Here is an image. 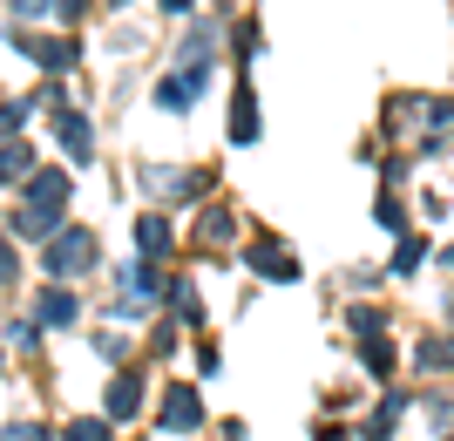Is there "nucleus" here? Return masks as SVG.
<instances>
[{
    "instance_id": "obj_7",
    "label": "nucleus",
    "mask_w": 454,
    "mask_h": 441,
    "mask_svg": "<svg viewBox=\"0 0 454 441\" xmlns=\"http://www.w3.org/2000/svg\"><path fill=\"white\" fill-rule=\"evenodd\" d=\"M204 89V68H184V75H170V82H156V109H184L190 96Z\"/></svg>"
},
{
    "instance_id": "obj_18",
    "label": "nucleus",
    "mask_w": 454,
    "mask_h": 441,
    "mask_svg": "<svg viewBox=\"0 0 454 441\" xmlns=\"http://www.w3.org/2000/svg\"><path fill=\"white\" fill-rule=\"evenodd\" d=\"M68 441H109V421H102V414H82V421L68 428Z\"/></svg>"
},
{
    "instance_id": "obj_6",
    "label": "nucleus",
    "mask_w": 454,
    "mask_h": 441,
    "mask_svg": "<svg viewBox=\"0 0 454 441\" xmlns=\"http://www.w3.org/2000/svg\"><path fill=\"white\" fill-rule=\"evenodd\" d=\"M251 272H258V279H271V286H292V279H299V265H292L271 238H258V245H251Z\"/></svg>"
},
{
    "instance_id": "obj_20",
    "label": "nucleus",
    "mask_w": 454,
    "mask_h": 441,
    "mask_svg": "<svg viewBox=\"0 0 454 441\" xmlns=\"http://www.w3.org/2000/svg\"><path fill=\"white\" fill-rule=\"evenodd\" d=\"M420 366H454V340H427L420 346Z\"/></svg>"
},
{
    "instance_id": "obj_14",
    "label": "nucleus",
    "mask_w": 454,
    "mask_h": 441,
    "mask_svg": "<svg viewBox=\"0 0 454 441\" xmlns=\"http://www.w3.org/2000/svg\"><path fill=\"white\" fill-rule=\"evenodd\" d=\"M14 238H41V245H48V238H55V217L27 204V211H14Z\"/></svg>"
},
{
    "instance_id": "obj_12",
    "label": "nucleus",
    "mask_w": 454,
    "mask_h": 441,
    "mask_svg": "<svg viewBox=\"0 0 454 441\" xmlns=\"http://www.w3.org/2000/svg\"><path fill=\"white\" fill-rule=\"evenodd\" d=\"M27 55H35V68H48V75H61V68L75 61V41H35Z\"/></svg>"
},
{
    "instance_id": "obj_13",
    "label": "nucleus",
    "mask_w": 454,
    "mask_h": 441,
    "mask_svg": "<svg viewBox=\"0 0 454 441\" xmlns=\"http://www.w3.org/2000/svg\"><path fill=\"white\" fill-rule=\"evenodd\" d=\"M360 360H366L373 381H380V374H394V346H387V333H366V340H360Z\"/></svg>"
},
{
    "instance_id": "obj_4",
    "label": "nucleus",
    "mask_w": 454,
    "mask_h": 441,
    "mask_svg": "<svg viewBox=\"0 0 454 441\" xmlns=\"http://www.w3.org/2000/svg\"><path fill=\"white\" fill-rule=\"evenodd\" d=\"M55 130H61V143H68V156H75V163H89V150H95L89 115H82V109H68V102H55Z\"/></svg>"
},
{
    "instance_id": "obj_24",
    "label": "nucleus",
    "mask_w": 454,
    "mask_h": 441,
    "mask_svg": "<svg viewBox=\"0 0 454 441\" xmlns=\"http://www.w3.org/2000/svg\"><path fill=\"white\" fill-rule=\"evenodd\" d=\"M7 441H55L48 428H35V421H20V428H7Z\"/></svg>"
},
{
    "instance_id": "obj_22",
    "label": "nucleus",
    "mask_w": 454,
    "mask_h": 441,
    "mask_svg": "<svg viewBox=\"0 0 454 441\" xmlns=\"http://www.w3.org/2000/svg\"><path fill=\"white\" fill-rule=\"evenodd\" d=\"M20 122H27V102H7V109H0V143H7Z\"/></svg>"
},
{
    "instance_id": "obj_23",
    "label": "nucleus",
    "mask_w": 454,
    "mask_h": 441,
    "mask_svg": "<svg viewBox=\"0 0 454 441\" xmlns=\"http://www.w3.org/2000/svg\"><path fill=\"white\" fill-rule=\"evenodd\" d=\"M373 217H380V224H387V231H400V224H407V217H400V204H394V197H380V211H373Z\"/></svg>"
},
{
    "instance_id": "obj_19",
    "label": "nucleus",
    "mask_w": 454,
    "mask_h": 441,
    "mask_svg": "<svg viewBox=\"0 0 454 441\" xmlns=\"http://www.w3.org/2000/svg\"><path fill=\"white\" fill-rule=\"evenodd\" d=\"M420 258H427V245H420V238H400V251H394V272H414Z\"/></svg>"
},
{
    "instance_id": "obj_16",
    "label": "nucleus",
    "mask_w": 454,
    "mask_h": 441,
    "mask_svg": "<svg viewBox=\"0 0 454 441\" xmlns=\"http://www.w3.org/2000/svg\"><path fill=\"white\" fill-rule=\"evenodd\" d=\"M170 306L184 327H204V312H197V286H170Z\"/></svg>"
},
{
    "instance_id": "obj_10",
    "label": "nucleus",
    "mask_w": 454,
    "mask_h": 441,
    "mask_svg": "<svg viewBox=\"0 0 454 441\" xmlns=\"http://www.w3.org/2000/svg\"><path fill=\"white\" fill-rule=\"evenodd\" d=\"M231 143H258V96L251 89H238V102H231Z\"/></svg>"
},
{
    "instance_id": "obj_17",
    "label": "nucleus",
    "mask_w": 454,
    "mask_h": 441,
    "mask_svg": "<svg viewBox=\"0 0 454 441\" xmlns=\"http://www.w3.org/2000/svg\"><path fill=\"white\" fill-rule=\"evenodd\" d=\"M400 407H407V401H400V394H387V407H380V414H373V428H366V441H387V435H394Z\"/></svg>"
},
{
    "instance_id": "obj_26",
    "label": "nucleus",
    "mask_w": 454,
    "mask_h": 441,
    "mask_svg": "<svg viewBox=\"0 0 454 441\" xmlns=\"http://www.w3.org/2000/svg\"><path fill=\"white\" fill-rule=\"evenodd\" d=\"M14 14H20V20H35V14H48V0H14Z\"/></svg>"
},
{
    "instance_id": "obj_3",
    "label": "nucleus",
    "mask_w": 454,
    "mask_h": 441,
    "mask_svg": "<svg viewBox=\"0 0 454 441\" xmlns=\"http://www.w3.org/2000/svg\"><path fill=\"white\" fill-rule=\"evenodd\" d=\"M27 204L55 217L61 204H68V170H35V177H27Z\"/></svg>"
},
{
    "instance_id": "obj_2",
    "label": "nucleus",
    "mask_w": 454,
    "mask_h": 441,
    "mask_svg": "<svg viewBox=\"0 0 454 441\" xmlns=\"http://www.w3.org/2000/svg\"><path fill=\"white\" fill-rule=\"evenodd\" d=\"M156 428H163V435H197V428H204V401H197V387H190V381H176L170 394H163Z\"/></svg>"
},
{
    "instance_id": "obj_8",
    "label": "nucleus",
    "mask_w": 454,
    "mask_h": 441,
    "mask_svg": "<svg viewBox=\"0 0 454 441\" xmlns=\"http://www.w3.org/2000/svg\"><path fill=\"white\" fill-rule=\"evenodd\" d=\"M136 251H143V258H163V251H170V217H136Z\"/></svg>"
},
{
    "instance_id": "obj_21",
    "label": "nucleus",
    "mask_w": 454,
    "mask_h": 441,
    "mask_svg": "<svg viewBox=\"0 0 454 441\" xmlns=\"http://www.w3.org/2000/svg\"><path fill=\"white\" fill-rule=\"evenodd\" d=\"M231 41H238V61H251V55H258V20H238V35H231Z\"/></svg>"
},
{
    "instance_id": "obj_15",
    "label": "nucleus",
    "mask_w": 454,
    "mask_h": 441,
    "mask_svg": "<svg viewBox=\"0 0 454 441\" xmlns=\"http://www.w3.org/2000/svg\"><path fill=\"white\" fill-rule=\"evenodd\" d=\"M231 231H238L231 211H204V217H197V245H231Z\"/></svg>"
},
{
    "instance_id": "obj_28",
    "label": "nucleus",
    "mask_w": 454,
    "mask_h": 441,
    "mask_svg": "<svg viewBox=\"0 0 454 441\" xmlns=\"http://www.w3.org/2000/svg\"><path fill=\"white\" fill-rule=\"evenodd\" d=\"M441 265H454V245H448V251H441Z\"/></svg>"
},
{
    "instance_id": "obj_27",
    "label": "nucleus",
    "mask_w": 454,
    "mask_h": 441,
    "mask_svg": "<svg viewBox=\"0 0 454 441\" xmlns=\"http://www.w3.org/2000/svg\"><path fill=\"white\" fill-rule=\"evenodd\" d=\"M163 14H190V0H163Z\"/></svg>"
},
{
    "instance_id": "obj_9",
    "label": "nucleus",
    "mask_w": 454,
    "mask_h": 441,
    "mask_svg": "<svg viewBox=\"0 0 454 441\" xmlns=\"http://www.w3.org/2000/svg\"><path fill=\"white\" fill-rule=\"evenodd\" d=\"M136 407H143V381H136V374H115V387H109V421H129Z\"/></svg>"
},
{
    "instance_id": "obj_29",
    "label": "nucleus",
    "mask_w": 454,
    "mask_h": 441,
    "mask_svg": "<svg viewBox=\"0 0 454 441\" xmlns=\"http://www.w3.org/2000/svg\"><path fill=\"white\" fill-rule=\"evenodd\" d=\"M109 7H122V0H109Z\"/></svg>"
},
{
    "instance_id": "obj_1",
    "label": "nucleus",
    "mask_w": 454,
    "mask_h": 441,
    "mask_svg": "<svg viewBox=\"0 0 454 441\" xmlns=\"http://www.w3.org/2000/svg\"><path fill=\"white\" fill-rule=\"evenodd\" d=\"M89 265H95V231L89 224H68L41 245V272H48V279H75V272H89Z\"/></svg>"
},
{
    "instance_id": "obj_25",
    "label": "nucleus",
    "mask_w": 454,
    "mask_h": 441,
    "mask_svg": "<svg viewBox=\"0 0 454 441\" xmlns=\"http://www.w3.org/2000/svg\"><path fill=\"white\" fill-rule=\"evenodd\" d=\"M20 272H14V245H7V238H0V286H14Z\"/></svg>"
},
{
    "instance_id": "obj_11",
    "label": "nucleus",
    "mask_w": 454,
    "mask_h": 441,
    "mask_svg": "<svg viewBox=\"0 0 454 441\" xmlns=\"http://www.w3.org/2000/svg\"><path fill=\"white\" fill-rule=\"evenodd\" d=\"M27 163H35V156H27V143H14V136H7V143H0V184H27Z\"/></svg>"
},
{
    "instance_id": "obj_5",
    "label": "nucleus",
    "mask_w": 454,
    "mask_h": 441,
    "mask_svg": "<svg viewBox=\"0 0 454 441\" xmlns=\"http://www.w3.org/2000/svg\"><path fill=\"white\" fill-rule=\"evenodd\" d=\"M35 319H41V327H75V319H82V299H75V292H61V286H48L35 299Z\"/></svg>"
}]
</instances>
